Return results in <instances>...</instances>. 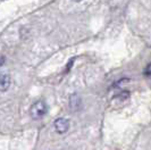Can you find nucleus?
<instances>
[{
  "label": "nucleus",
  "instance_id": "20e7f679",
  "mask_svg": "<svg viewBox=\"0 0 151 150\" xmlns=\"http://www.w3.org/2000/svg\"><path fill=\"white\" fill-rule=\"evenodd\" d=\"M10 85V77L9 75L0 76V91H7Z\"/></svg>",
  "mask_w": 151,
  "mask_h": 150
},
{
  "label": "nucleus",
  "instance_id": "f03ea898",
  "mask_svg": "<svg viewBox=\"0 0 151 150\" xmlns=\"http://www.w3.org/2000/svg\"><path fill=\"white\" fill-rule=\"evenodd\" d=\"M53 125H55V130L58 133L63 134V133H66L68 131V128H69V122L66 118H58V120H55Z\"/></svg>",
  "mask_w": 151,
  "mask_h": 150
},
{
  "label": "nucleus",
  "instance_id": "6e6552de",
  "mask_svg": "<svg viewBox=\"0 0 151 150\" xmlns=\"http://www.w3.org/2000/svg\"><path fill=\"white\" fill-rule=\"evenodd\" d=\"M74 1H76V2H80V1H81V0H74Z\"/></svg>",
  "mask_w": 151,
  "mask_h": 150
},
{
  "label": "nucleus",
  "instance_id": "39448f33",
  "mask_svg": "<svg viewBox=\"0 0 151 150\" xmlns=\"http://www.w3.org/2000/svg\"><path fill=\"white\" fill-rule=\"evenodd\" d=\"M129 98V91H123L121 93H118L117 96H115L113 99L115 100H119V101H124V100H127Z\"/></svg>",
  "mask_w": 151,
  "mask_h": 150
},
{
  "label": "nucleus",
  "instance_id": "423d86ee",
  "mask_svg": "<svg viewBox=\"0 0 151 150\" xmlns=\"http://www.w3.org/2000/svg\"><path fill=\"white\" fill-rule=\"evenodd\" d=\"M144 76L145 77H151V63L144 69Z\"/></svg>",
  "mask_w": 151,
  "mask_h": 150
},
{
  "label": "nucleus",
  "instance_id": "0eeeda50",
  "mask_svg": "<svg viewBox=\"0 0 151 150\" xmlns=\"http://www.w3.org/2000/svg\"><path fill=\"white\" fill-rule=\"evenodd\" d=\"M4 63H5V57H2V56H1V57H0V67L4 65Z\"/></svg>",
  "mask_w": 151,
  "mask_h": 150
},
{
  "label": "nucleus",
  "instance_id": "f257e3e1",
  "mask_svg": "<svg viewBox=\"0 0 151 150\" xmlns=\"http://www.w3.org/2000/svg\"><path fill=\"white\" fill-rule=\"evenodd\" d=\"M47 105L45 104V101L42 100H39L37 102H34L33 105L31 106L30 108V115L33 120H39V118H42L47 114Z\"/></svg>",
  "mask_w": 151,
  "mask_h": 150
},
{
  "label": "nucleus",
  "instance_id": "7ed1b4c3",
  "mask_svg": "<svg viewBox=\"0 0 151 150\" xmlns=\"http://www.w3.org/2000/svg\"><path fill=\"white\" fill-rule=\"evenodd\" d=\"M69 106L72 108L73 112H76V110H80L81 107H82V100L81 98L78 97L77 94H73L70 99H69Z\"/></svg>",
  "mask_w": 151,
  "mask_h": 150
}]
</instances>
